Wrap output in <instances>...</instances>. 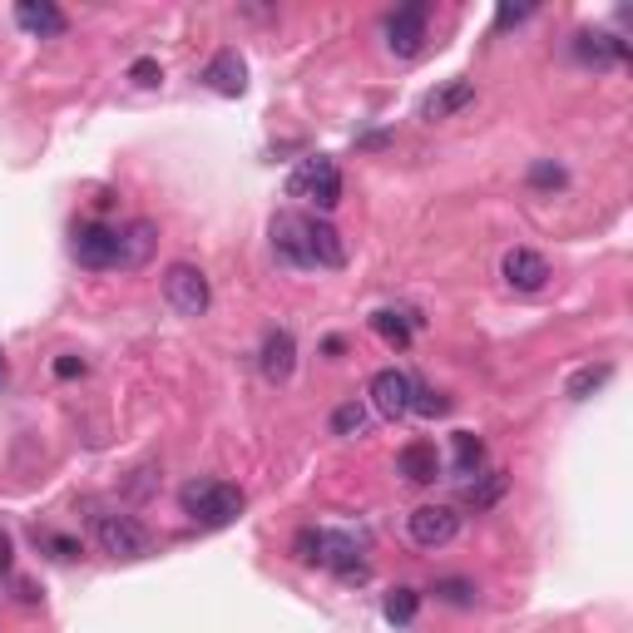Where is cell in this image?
<instances>
[{"instance_id":"obj_1","label":"cell","mask_w":633,"mask_h":633,"mask_svg":"<svg viewBox=\"0 0 633 633\" xmlns=\"http://www.w3.org/2000/svg\"><path fill=\"white\" fill-rule=\"evenodd\" d=\"M179 504L183 515H194L204 529H223L243 515V490L238 485H223V480H188L179 490Z\"/></svg>"},{"instance_id":"obj_2","label":"cell","mask_w":633,"mask_h":633,"mask_svg":"<svg viewBox=\"0 0 633 633\" xmlns=\"http://www.w3.org/2000/svg\"><path fill=\"white\" fill-rule=\"evenodd\" d=\"M292 549H297L302 564H327V569H337L342 580H362V574H366L356 539L332 535V529H302L297 545H292Z\"/></svg>"},{"instance_id":"obj_3","label":"cell","mask_w":633,"mask_h":633,"mask_svg":"<svg viewBox=\"0 0 633 633\" xmlns=\"http://www.w3.org/2000/svg\"><path fill=\"white\" fill-rule=\"evenodd\" d=\"M288 194L292 198H307V204H317L322 214H332V208L342 204V169H337L327 154H317V159H302L297 169H292V179H288Z\"/></svg>"},{"instance_id":"obj_4","label":"cell","mask_w":633,"mask_h":633,"mask_svg":"<svg viewBox=\"0 0 633 633\" xmlns=\"http://www.w3.org/2000/svg\"><path fill=\"white\" fill-rule=\"evenodd\" d=\"M95 539L109 559H144L154 549L149 529L139 525L134 515H99L95 520Z\"/></svg>"},{"instance_id":"obj_5","label":"cell","mask_w":633,"mask_h":633,"mask_svg":"<svg viewBox=\"0 0 633 633\" xmlns=\"http://www.w3.org/2000/svg\"><path fill=\"white\" fill-rule=\"evenodd\" d=\"M163 297H169V307L179 312V317H204L214 292H208V278L194 263H173V268L163 272Z\"/></svg>"},{"instance_id":"obj_6","label":"cell","mask_w":633,"mask_h":633,"mask_svg":"<svg viewBox=\"0 0 633 633\" xmlns=\"http://www.w3.org/2000/svg\"><path fill=\"white\" fill-rule=\"evenodd\" d=\"M406 535H411V545H421V549H440L461 535V515H455L451 504H416L406 515Z\"/></svg>"},{"instance_id":"obj_7","label":"cell","mask_w":633,"mask_h":633,"mask_svg":"<svg viewBox=\"0 0 633 633\" xmlns=\"http://www.w3.org/2000/svg\"><path fill=\"white\" fill-rule=\"evenodd\" d=\"M366 397H372L376 416H387V421L406 416V411H411V376L397 372V366H387V372H376V376H372Z\"/></svg>"},{"instance_id":"obj_8","label":"cell","mask_w":633,"mask_h":633,"mask_svg":"<svg viewBox=\"0 0 633 633\" xmlns=\"http://www.w3.org/2000/svg\"><path fill=\"white\" fill-rule=\"evenodd\" d=\"M421 45H426V5L416 0L387 21V50L397 60H411V54H421Z\"/></svg>"},{"instance_id":"obj_9","label":"cell","mask_w":633,"mask_h":633,"mask_svg":"<svg viewBox=\"0 0 633 633\" xmlns=\"http://www.w3.org/2000/svg\"><path fill=\"white\" fill-rule=\"evenodd\" d=\"M75 258L85 263V268H114L119 263V233L105 223H80L75 228Z\"/></svg>"},{"instance_id":"obj_10","label":"cell","mask_w":633,"mask_h":633,"mask_svg":"<svg viewBox=\"0 0 633 633\" xmlns=\"http://www.w3.org/2000/svg\"><path fill=\"white\" fill-rule=\"evenodd\" d=\"M272 247L288 268H312V247H307V218L302 214H278L272 218Z\"/></svg>"},{"instance_id":"obj_11","label":"cell","mask_w":633,"mask_h":633,"mask_svg":"<svg viewBox=\"0 0 633 633\" xmlns=\"http://www.w3.org/2000/svg\"><path fill=\"white\" fill-rule=\"evenodd\" d=\"M500 272H504V282H510L515 292H539L549 282V263L539 258L535 247H510L504 263H500Z\"/></svg>"},{"instance_id":"obj_12","label":"cell","mask_w":633,"mask_h":633,"mask_svg":"<svg viewBox=\"0 0 633 633\" xmlns=\"http://www.w3.org/2000/svg\"><path fill=\"white\" fill-rule=\"evenodd\" d=\"M397 471L406 475L411 485H436L440 471H446V461H440L436 440H406V446H401V455H397Z\"/></svg>"},{"instance_id":"obj_13","label":"cell","mask_w":633,"mask_h":633,"mask_svg":"<svg viewBox=\"0 0 633 633\" xmlns=\"http://www.w3.org/2000/svg\"><path fill=\"white\" fill-rule=\"evenodd\" d=\"M204 80H208V89H214V95L238 99V95L247 89V65H243V54H238V50H218L214 60H208Z\"/></svg>"},{"instance_id":"obj_14","label":"cell","mask_w":633,"mask_h":633,"mask_svg":"<svg viewBox=\"0 0 633 633\" xmlns=\"http://www.w3.org/2000/svg\"><path fill=\"white\" fill-rule=\"evenodd\" d=\"M465 105H475V80H451V85H440V89H430L426 99H421V119H451V114H461Z\"/></svg>"},{"instance_id":"obj_15","label":"cell","mask_w":633,"mask_h":633,"mask_svg":"<svg viewBox=\"0 0 633 633\" xmlns=\"http://www.w3.org/2000/svg\"><path fill=\"white\" fill-rule=\"evenodd\" d=\"M15 25L31 35H65L70 31L65 11L50 5V0H21V5H15Z\"/></svg>"},{"instance_id":"obj_16","label":"cell","mask_w":633,"mask_h":633,"mask_svg":"<svg viewBox=\"0 0 633 633\" xmlns=\"http://www.w3.org/2000/svg\"><path fill=\"white\" fill-rule=\"evenodd\" d=\"M307 247H312V268H342L346 263V247L342 233L322 218H307Z\"/></svg>"},{"instance_id":"obj_17","label":"cell","mask_w":633,"mask_h":633,"mask_svg":"<svg viewBox=\"0 0 633 633\" xmlns=\"http://www.w3.org/2000/svg\"><path fill=\"white\" fill-rule=\"evenodd\" d=\"M292 366H297V342H292V332H268L263 337V376L268 381H288Z\"/></svg>"},{"instance_id":"obj_18","label":"cell","mask_w":633,"mask_h":633,"mask_svg":"<svg viewBox=\"0 0 633 633\" xmlns=\"http://www.w3.org/2000/svg\"><path fill=\"white\" fill-rule=\"evenodd\" d=\"M574 54H580L584 65H619V60H629V45L619 35L584 31V35H574Z\"/></svg>"},{"instance_id":"obj_19","label":"cell","mask_w":633,"mask_h":633,"mask_svg":"<svg viewBox=\"0 0 633 633\" xmlns=\"http://www.w3.org/2000/svg\"><path fill=\"white\" fill-rule=\"evenodd\" d=\"M154 238H159V228H154L149 218L130 223V233H119V263H124V268H144L154 253Z\"/></svg>"},{"instance_id":"obj_20","label":"cell","mask_w":633,"mask_h":633,"mask_svg":"<svg viewBox=\"0 0 633 633\" xmlns=\"http://www.w3.org/2000/svg\"><path fill=\"white\" fill-rule=\"evenodd\" d=\"M609 376H613V366H580V372L569 376L564 397H569V401H589L594 391H599L604 381H609Z\"/></svg>"},{"instance_id":"obj_21","label":"cell","mask_w":633,"mask_h":633,"mask_svg":"<svg viewBox=\"0 0 633 633\" xmlns=\"http://www.w3.org/2000/svg\"><path fill=\"white\" fill-rule=\"evenodd\" d=\"M421 317H411V312H376L372 317V327L381 337H387V342H397V346H406L411 342V327H416Z\"/></svg>"},{"instance_id":"obj_22","label":"cell","mask_w":633,"mask_h":633,"mask_svg":"<svg viewBox=\"0 0 633 633\" xmlns=\"http://www.w3.org/2000/svg\"><path fill=\"white\" fill-rule=\"evenodd\" d=\"M500 495H504V471H485V480L475 475V480L465 485V500H471L475 510H490V504L500 500Z\"/></svg>"},{"instance_id":"obj_23","label":"cell","mask_w":633,"mask_h":633,"mask_svg":"<svg viewBox=\"0 0 633 633\" xmlns=\"http://www.w3.org/2000/svg\"><path fill=\"white\" fill-rule=\"evenodd\" d=\"M480 465H485L480 436H471V430H455V471H461V475H475Z\"/></svg>"},{"instance_id":"obj_24","label":"cell","mask_w":633,"mask_h":633,"mask_svg":"<svg viewBox=\"0 0 633 633\" xmlns=\"http://www.w3.org/2000/svg\"><path fill=\"white\" fill-rule=\"evenodd\" d=\"M366 421H372V411H366L362 401H342V406L332 411V430H337V436H362Z\"/></svg>"},{"instance_id":"obj_25","label":"cell","mask_w":633,"mask_h":633,"mask_svg":"<svg viewBox=\"0 0 633 633\" xmlns=\"http://www.w3.org/2000/svg\"><path fill=\"white\" fill-rule=\"evenodd\" d=\"M381 609H387L391 623H411V619H416V609H421V594L416 589H391Z\"/></svg>"},{"instance_id":"obj_26","label":"cell","mask_w":633,"mask_h":633,"mask_svg":"<svg viewBox=\"0 0 633 633\" xmlns=\"http://www.w3.org/2000/svg\"><path fill=\"white\" fill-rule=\"evenodd\" d=\"M411 411H416V416H446V411H451V401L436 397L430 387H416V381H411Z\"/></svg>"},{"instance_id":"obj_27","label":"cell","mask_w":633,"mask_h":633,"mask_svg":"<svg viewBox=\"0 0 633 633\" xmlns=\"http://www.w3.org/2000/svg\"><path fill=\"white\" fill-rule=\"evenodd\" d=\"M564 179H569V173L559 169V163H549V159H539L535 169H529V183H535V188H564Z\"/></svg>"},{"instance_id":"obj_28","label":"cell","mask_w":633,"mask_h":633,"mask_svg":"<svg viewBox=\"0 0 633 633\" xmlns=\"http://www.w3.org/2000/svg\"><path fill=\"white\" fill-rule=\"evenodd\" d=\"M436 594L446 604H475V584H465V580H440Z\"/></svg>"},{"instance_id":"obj_29","label":"cell","mask_w":633,"mask_h":633,"mask_svg":"<svg viewBox=\"0 0 633 633\" xmlns=\"http://www.w3.org/2000/svg\"><path fill=\"white\" fill-rule=\"evenodd\" d=\"M130 80H134V85H139V89H154V85H159V80H163L159 60H134V65H130Z\"/></svg>"},{"instance_id":"obj_30","label":"cell","mask_w":633,"mask_h":633,"mask_svg":"<svg viewBox=\"0 0 633 633\" xmlns=\"http://www.w3.org/2000/svg\"><path fill=\"white\" fill-rule=\"evenodd\" d=\"M54 376H60V381H75V376H85V362H80V356H60V362H54Z\"/></svg>"},{"instance_id":"obj_31","label":"cell","mask_w":633,"mask_h":633,"mask_svg":"<svg viewBox=\"0 0 633 633\" xmlns=\"http://www.w3.org/2000/svg\"><path fill=\"white\" fill-rule=\"evenodd\" d=\"M50 549H54L60 559H75V555H80V545H75V539H65V535H54V539H50Z\"/></svg>"},{"instance_id":"obj_32","label":"cell","mask_w":633,"mask_h":633,"mask_svg":"<svg viewBox=\"0 0 633 633\" xmlns=\"http://www.w3.org/2000/svg\"><path fill=\"white\" fill-rule=\"evenodd\" d=\"M529 15V5H500V25H510V21H525Z\"/></svg>"},{"instance_id":"obj_33","label":"cell","mask_w":633,"mask_h":633,"mask_svg":"<svg viewBox=\"0 0 633 633\" xmlns=\"http://www.w3.org/2000/svg\"><path fill=\"white\" fill-rule=\"evenodd\" d=\"M5 569H11V545L0 539V574H5Z\"/></svg>"},{"instance_id":"obj_34","label":"cell","mask_w":633,"mask_h":633,"mask_svg":"<svg viewBox=\"0 0 633 633\" xmlns=\"http://www.w3.org/2000/svg\"><path fill=\"white\" fill-rule=\"evenodd\" d=\"M0 381H5V356H0Z\"/></svg>"}]
</instances>
